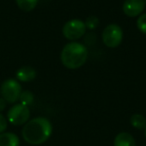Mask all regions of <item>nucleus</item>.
Masks as SVG:
<instances>
[{
  "mask_svg": "<svg viewBox=\"0 0 146 146\" xmlns=\"http://www.w3.org/2000/svg\"><path fill=\"white\" fill-rule=\"evenodd\" d=\"M86 32V26L80 19H72L67 21L62 28V33L66 39L75 41L80 39Z\"/></svg>",
  "mask_w": 146,
  "mask_h": 146,
  "instance_id": "39448f33",
  "label": "nucleus"
},
{
  "mask_svg": "<svg viewBox=\"0 0 146 146\" xmlns=\"http://www.w3.org/2000/svg\"><path fill=\"white\" fill-rule=\"evenodd\" d=\"M20 141L16 134L12 132L0 133V146H19Z\"/></svg>",
  "mask_w": 146,
  "mask_h": 146,
  "instance_id": "9d476101",
  "label": "nucleus"
},
{
  "mask_svg": "<svg viewBox=\"0 0 146 146\" xmlns=\"http://www.w3.org/2000/svg\"><path fill=\"white\" fill-rule=\"evenodd\" d=\"M5 107H6V101L2 97H0V112L4 110Z\"/></svg>",
  "mask_w": 146,
  "mask_h": 146,
  "instance_id": "f3484780",
  "label": "nucleus"
},
{
  "mask_svg": "<svg viewBox=\"0 0 146 146\" xmlns=\"http://www.w3.org/2000/svg\"><path fill=\"white\" fill-rule=\"evenodd\" d=\"M15 1H16V4L19 7V9L25 11V12H29L36 7L39 0H15Z\"/></svg>",
  "mask_w": 146,
  "mask_h": 146,
  "instance_id": "9b49d317",
  "label": "nucleus"
},
{
  "mask_svg": "<svg viewBox=\"0 0 146 146\" xmlns=\"http://www.w3.org/2000/svg\"><path fill=\"white\" fill-rule=\"evenodd\" d=\"M52 133L51 122L45 117H36L25 123L22 137L27 143L39 145L47 141Z\"/></svg>",
  "mask_w": 146,
  "mask_h": 146,
  "instance_id": "f257e3e1",
  "label": "nucleus"
},
{
  "mask_svg": "<svg viewBox=\"0 0 146 146\" xmlns=\"http://www.w3.org/2000/svg\"><path fill=\"white\" fill-rule=\"evenodd\" d=\"M22 89H21L20 83L12 78L6 79L0 87L1 97L8 103H15L16 101H18Z\"/></svg>",
  "mask_w": 146,
  "mask_h": 146,
  "instance_id": "7ed1b4c3",
  "label": "nucleus"
},
{
  "mask_svg": "<svg viewBox=\"0 0 146 146\" xmlns=\"http://www.w3.org/2000/svg\"><path fill=\"white\" fill-rule=\"evenodd\" d=\"M130 123L136 129H145L146 128V118L141 114H133L130 118Z\"/></svg>",
  "mask_w": 146,
  "mask_h": 146,
  "instance_id": "f8f14e48",
  "label": "nucleus"
},
{
  "mask_svg": "<svg viewBox=\"0 0 146 146\" xmlns=\"http://www.w3.org/2000/svg\"><path fill=\"white\" fill-rule=\"evenodd\" d=\"M84 24H85L86 28L90 29V30H93V29H95L96 27L98 26V24H99V19H98V17L94 16V15H91V16L87 17V19L85 20Z\"/></svg>",
  "mask_w": 146,
  "mask_h": 146,
  "instance_id": "4468645a",
  "label": "nucleus"
},
{
  "mask_svg": "<svg viewBox=\"0 0 146 146\" xmlns=\"http://www.w3.org/2000/svg\"><path fill=\"white\" fill-rule=\"evenodd\" d=\"M7 128V120L2 114L0 113V133H2Z\"/></svg>",
  "mask_w": 146,
  "mask_h": 146,
  "instance_id": "dca6fc26",
  "label": "nucleus"
},
{
  "mask_svg": "<svg viewBox=\"0 0 146 146\" xmlns=\"http://www.w3.org/2000/svg\"><path fill=\"white\" fill-rule=\"evenodd\" d=\"M36 77V71L31 66H23L16 72V78L19 81L30 82Z\"/></svg>",
  "mask_w": 146,
  "mask_h": 146,
  "instance_id": "6e6552de",
  "label": "nucleus"
},
{
  "mask_svg": "<svg viewBox=\"0 0 146 146\" xmlns=\"http://www.w3.org/2000/svg\"><path fill=\"white\" fill-rule=\"evenodd\" d=\"M30 117L29 108L25 105L18 103L13 105L7 112V119L13 125H22L28 121Z\"/></svg>",
  "mask_w": 146,
  "mask_h": 146,
  "instance_id": "423d86ee",
  "label": "nucleus"
},
{
  "mask_svg": "<svg viewBox=\"0 0 146 146\" xmlns=\"http://www.w3.org/2000/svg\"><path fill=\"white\" fill-rule=\"evenodd\" d=\"M114 146H136L133 136L128 132H120L114 139Z\"/></svg>",
  "mask_w": 146,
  "mask_h": 146,
  "instance_id": "1a4fd4ad",
  "label": "nucleus"
},
{
  "mask_svg": "<svg viewBox=\"0 0 146 146\" xmlns=\"http://www.w3.org/2000/svg\"><path fill=\"white\" fill-rule=\"evenodd\" d=\"M123 39V31L117 24H109L104 28L102 32V41L104 45L109 48L119 46Z\"/></svg>",
  "mask_w": 146,
  "mask_h": 146,
  "instance_id": "20e7f679",
  "label": "nucleus"
},
{
  "mask_svg": "<svg viewBox=\"0 0 146 146\" xmlns=\"http://www.w3.org/2000/svg\"><path fill=\"white\" fill-rule=\"evenodd\" d=\"M144 133H145V137H146V128H145V132H144Z\"/></svg>",
  "mask_w": 146,
  "mask_h": 146,
  "instance_id": "a211bd4d",
  "label": "nucleus"
},
{
  "mask_svg": "<svg viewBox=\"0 0 146 146\" xmlns=\"http://www.w3.org/2000/svg\"><path fill=\"white\" fill-rule=\"evenodd\" d=\"M19 101H20V104L28 107V106L31 105V104L33 103V101H34V95H33L32 92L28 91V90L23 91V92H21V94H20Z\"/></svg>",
  "mask_w": 146,
  "mask_h": 146,
  "instance_id": "ddd939ff",
  "label": "nucleus"
},
{
  "mask_svg": "<svg viewBox=\"0 0 146 146\" xmlns=\"http://www.w3.org/2000/svg\"><path fill=\"white\" fill-rule=\"evenodd\" d=\"M60 58L66 68L77 69L85 64L88 58V50L83 44L72 41L63 47Z\"/></svg>",
  "mask_w": 146,
  "mask_h": 146,
  "instance_id": "f03ea898",
  "label": "nucleus"
},
{
  "mask_svg": "<svg viewBox=\"0 0 146 146\" xmlns=\"http://www.w3.org/2000/svg\"><path fill=\"white\" fill-rule=\"evenodd\" d=\"M145 8L144 0H125L123 3V12L128 17H137Z\"/></svg>",
  "mask_w": 146,
  "mask_h": 146,
  "instance_id": "0eeeda50",
  "label": "nucleus"
},
{
  "mask_svg": "<svg viewBox=\"0 0 146 146\" xmlns=\"http://www.w3.org/2000/svg\"><path fill=\"white\" fill-rule=\"evenodd\" d=\"M144 2H145V5H146V0H144Z\"/></svg>",
  "mask_w": 146,
  "mask_h": 146,
  "instance_id": "6ab92c4d",
  "label": "nucleus"
},
{
  "mask_svg": "<svg viewBox=\"0 0 146 146\" xmlns=\"http://www.w3.org/2000/svg\"><path fill=\"white\" fill-rule=\"evenodd\" d=\"M136 24H137V28L139 29L140 32H142L143 34H146V13L139 15Z\"/></svg>",
  "mask_w": 146,
  "mask_h": 146,
  "instance_id": "2eb2a0df",
  "label": "nucleus"
}]
</instances>
